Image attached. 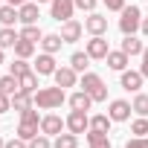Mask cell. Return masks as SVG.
<instances>
[{
  "instance_id": "32",
  "label": "cell",
  "mask_w": 148,
  "mask_h": 148,
  "mask_svg": "<svg viewBox=\"0 0 148 148\" xmlns=\"http://www.w3.org/2000/svg\"><path fill=\"white\" fill-rule=\"evenodd\" d=\"M131 134H136V136H145V134H148V119H145V116L134 119V125H131Z\"/></svg>"
},
{
  "instance_id": "22",
  "label": "cell",
  "mask_w": 148,
  "mask_h": 148,
  "mask_svg": "<svg viewBox=\"0 0 148 148\" xmlns=\"http://www.w3.org/2000/svg\"><path fill=\"white\" fill-rule=\"evenodd\" d=\"M61 44H64V38H61V35H44V38H41V47H44V52H49V55H52V52H58V49H61Z\"/></svg>"
},
{
  "instance_id": "5",
  "label": "cell",
  "mask_w": 148,
  "mask_h": 148,
  "mask_svg": "<svg viewBox=\"0 0 148 148\" xmlns=\"http://www.w3.org/2000/svg\"><path fill=\"white\" fill-rule=\"evenodd\" d=\"M73 9H76V0H52V18L61 23V21H70L73 18Z\"/></svg>"
},
{
  "instance_id": "43",
  "label": "cell",
  "mask_w": 148,
  "mask_h": 148,
  "mask_svg": "<svg viewBox=\"0 0 148 148\" xmlns=\"http://www.w3.org/2000/svg\"><path fill=\"white\" fill-rule=\"evenodd\" d=\"M139 29H142V35H148V18L142 21V26H139Z\"/></svg>"
},
{
  "instance_id": "41",
  "label": "cell",
  "mask_w": 148,
  "mask_h": 148,
  "mask_svg": "<svg viewBox=\"0 0 148 148\" xmlns=\"http://www.w3.org/2000/svg\"><path fill=\"white\" fill-rule=\"evenodd\" d=\"M6 148H29V145H26V139H21V136H18V139H9V142H6Z\"/></svg>"
},
{
  "instance_id": "16",
  "label": "cell",
  "mask_w": 148,
  "mask_h": 148,
  "mask_svg": "<svg viewBox=\"0 0 148 148\" xmlns=\"http://www.w3.org/2000/svg\"><path fill=\"white\" fill-rule=\"evenodd\" d=\"M128 58H131L128 52L116 49V52H108V58H105V61H108V67H110V70H119V73H122V70L128 67Z\"/></svg>"
},
{
  "instance_id": "34",
  "label": "cell",
  "mask_w": 148,
  "mask_h": 148,
  "mask_svg": "<svg viewBox=\"0 0 148 148\" xmlns=\"http://www.w3.org/2000/svg\"><path fill=\"white\" fill-rule=\"evenodd\" d=\"M23 73H29V64H26V58H18L15 64H12V76H23Z\"/></svg>"
},
{
  "instance_id": "20",
  "label": "cell",
  "mask_w": 148,
  "mask_h": 148,
  "mask_svg": "<svg viewBox=\"0 0 148 148\" xmlns=\"http://www.w3.org/2000/svg\"><path fill=\"white\" fill-rule=\"evenodd\" d=\"M21 90H26V93H38V73H23V76H21Z\"/></svg>"
},
{
  "instance_id": "36",
  "label": "cell",
  "mask_w": 148,
  "mask_h": 148,
  "mask_svg": "<svg viewBox=\"0 0 148 148\" xmlns=\"http://www.w3.org/2000/svg\"><path fill=\"white\" fill-rule=\"evenodd\" d=\"M6 110H12V96L0 90V113H6Z\"/></svg>"
},
{
  "instance_id": "19",
  "label": "cell",
  "mask_w": 148,
  "mask_h": 148,
  "mask_svg": "<svg viewBox=\"0 0 148 148\" xmlns=\"http://www.w3.org/2000/svg\"><path fill=\"white\" fill-rule=\"evenodd\" d=\"M18 32L12 29V26H3V29H0V49H9V47H15L18 44Z\"/></svg>"
},
{
  "instance_id": "11",
  "label": "cell",
  "mask_w": 148,
  "mask_h": 148,
  "mask_svg": "<svg viewBox=\"0 0 148 148\" xmlns=\"http://www.w3.org/2000/svg\"><path fill=\"white\" fill-rule=\"evenodd\" d=\"M84 29H87L90 35H105V32H108V18H102V15L90 12V18L84 21Z\"/></svg>"
},
{
  "instance_id": "42",
  "label": "cell",
  "mask_w": 148,
  "mask_h": 148,
  "mask_svg": "<svg viewBox=\"0 0 148 148\" xmlns=\"http://www.w3.org/2000/svg\"><path fill=\"white\" fill-rule=\"evenodd\" d=\"M9 6H23V3H29V0H6Z\"/></svg>"
},
{
  "instance_id": "24",
  "label": "cell",
  "mask_w": 148,
  "mask_h": 148,
  "mask_svg": "<svg viewBox=\"0 0 148 148\" xmlns=\"http://www.w3.org/2000/svg\"><path fill=\"white\" fill-rule=\"evenodd\" d=\"M15 21H21V18H18V6H9V3L0 6V23H3V26H12Z\"/></svg>"
},
{
  "instance_id": "46",
  "label": "cell",
  "mask_w": 148,
  "mask_h": 148,
  "mask_svg": "<svg viewBox=\"0 0 148 148\" xmlns=\"http://www.w3.org/2000/svg\"><path fill=\"white\" fill-rule=\"evenodd\" d=\"M35 3H47V0H35Z\"/></svg>"
},
{
  "instance_id": "15",
  "label": "cell",
  "mask_w": 148,
  "mask_h": 148,
  "mask_svg": "<svg viewBox=\"0 0 148 148\" xmlns=\"http://www.w3.org/2000/svg\"><path fill=\"white\" fill-rule=\"evenodd\" d=\"M90 105H93V99H90L87 90H79V93L70 96V108L73 110H90Z\"/></svg>"
},
{
  "instance_id": "23",
  "label": "cell",
  "mask_w": 148,
  "mask_h": 148,
  "mask_svg": "<svg viewBox=\"0 0 148 148\" xmlns=\"http://www.w3.org/2000/svg\"><path fill=\"white\" fill-rule=\"evenodd\" d=\"M87 64H90V55H87V52H73V55H70V67L76 70V73H84Z\"/></svg>"
},
{
  "instance_id": "10",
  "label": "cell",
  "mask_w": 148,
  "mask_h": 148,
  "mask_svg": "<svg viewBox=\"0 0 148 148\" xmlns=\"http://www.w3.org/2000/svg\"><path fill=\"white\" fill-rule=\"evenodd\" d=\"M18 18H21V23H23V26H29V23H38V18H41V12H38V3H23V6H18Z\"/></svg>"
},
{
  "instance_id": "45",
  "label": "cell",
  "mask_w": 148,
  "mask_h": 148,
  "mask_svg": "<svg viewBox=\"0 0 148 148\" xmlns=\"http://www.w3.org/2000/svg\"><path fill=\"white\" fill-rule=\"evenodd\" d=\"M0 64H3V49H0Z\"/></svg>"
},
{
  "instance_id": "38",
  "label": "cell",
  "mask_w": 148,
  "mask_h": 148,
  "mask_svg": "<svg viewBox=\"0 0 148 148\" xmlns=\"http://www.w3.org/2000/svg\"><path fill=\"white\" fill-rule=\"evenodd\" d=\"M76 9H82V12H93V9H96V0H76Z\"/></svg>"
},
{
  "instance_id": "31",
  "label": "cell",
  "mask_w": 148,
  "mask_h": 148,
  "mask_svg": "<svg viewBox=\"0 0 148 148\" xmlns=\"http://www.w3.org/2000/svg\"><path fill=\"white\" fill-rule=\"evenodd\" d=\"M21 38H26V41H41V29H38L35 23H29V26L21 29Z\"/></svg>"
},
{
  "instance_id": "13",
  "label": "cell",
  "mask_w": 148,
  "mask_h": 148,
  "mask_svg": "<svg viewBox=\"0 0 148 148\" xmlns=\"http://www.w3.org/2000/svg\"><path fill=\"white\" fill-rule=\"evenodd\" d=\"M58 67H55V58L49 55V52H44V55H38V61H35V73L38 76H52Z\"/></svg>"
},
{
  "instance_id": "8",
  "label": "cell",
  "mask_w": 148,
  "mask_h": 148,
  "mask_svg": "<svg viewBox=\"0 0 148 148\" xmlns=\"http://www.w3.org/2000/svg\"><path fill=\"white\" fill-rule=\"evenodd\" d=\"M82 32H84V23H79V21H64V26H61V38H64V44H73V41H79L82 38Z\"/></svg>"
},
{
  "instance_id": "6",
  "label": "cell",
  "mask_w": 148,
  "mask_h": 148,
  "mask_svg": "<svg viewBox=\"0 0 148 148\" xmlns=\"http://www.w3.org/2000/svg\"><path fill=\"white\" fill-rule=\"evenodd\" d=\"M90 58H108V52H110V47H108V41L102 38V35H93L90 41H87V49H84Z\"/></svg>"
},
{
  "instance_id": "25",
  "label": "cell",
  "mask_w": 148,
  "mask_h": 148,
  "mask_svg": "<svg viewBox=\"0 0 148 148\" xmlns=\"http://www.w3.org/2000/svg\"><path fill=\"white\" fill-rule=\"evenodd\" d=\"M35 99H32V93H26V90H18L15 96H12V108L15 110H23V108H29Z\"/></svg>"
},
{
  "instance_id": "7",
  "label": "cell",
  "mask_w": 148,
  "mask_h": 148,
  "mask_svg": "<svg viewBox=\"0 0 148 148\" xmlns=\"http://www.w3.org/2000/svg\"><path fill=\"white\" fill-rule=\"evenodd\" d=\"M64 119L61 116H55V113H49V116H44L41 119V134H47V136H58L61 131H64Z\"/></svg>"
},
{
  "instance_id": "35",
  "label": "cell",
  "mask_w": 148,
  "mask_h": 148,
  "mask_svg": "<svg viewBox=\"0 0 148 148\" xmlns=\"http://www.w3.org/2000/svg\"><path fill=\"white\" fill-rule=\"evenodd\" d=\"M21 122H41V119H38V110H35L32 105L23 108V110H21Z\"/></svg>"
},
{
  "instance_id": "21",
  "label": "cell",
  "mask_w": 148,
  "mask_h": 148,
  "mask_svg": "<svg viewBox=\"0 0 148 148\" xmlns=\"http://www.w3.org/2000/svg\"><path fill=\"white\" fill-rule=\"evenodd\" d=\"M0 90L9 93V96H15V93L21 90V79H18V76H12V73H9V76H3V79H0Z\"/></svg>"
},
{
  "instance_id": "3",
  "label": "cell",
  "mask_w": 148,
  "mask_h": 148,
  "mask_svg": "<svg viewBox=\"0 0 148 148\" xmlns=\"http://www.w3.org/2000/svg\"><path fill=\"white\" fill-rule=\"evenodd\" d=\"M82 87L90 93L93 102H105L108 99V87L102 84V79L96 76V73H84V76H82Z\"/></svg>"
},
{
  "instance_id": "26",
  "label": "cell",
  "mask_w": 148,
  "mask_h": 148,
  "mask_svg": "<svg viewBox=\"0 0 148 148\" xmlns=\"http://www.w3.org/2000/svg\"><path fill=\"white\" fill-rule=\"evenodd\" d=\"M38 125H41V122H21L18 136H21V139H26V142H29V139H35V136H38Z\"/></svg>"
},
{
  "instance_id": "28",
  "label": "cell",
  "mask_w": 148,
  "mask_h": 148,
  "mask_svg": "<svg viewBox=\"0 0 148 148\" xmlns=\"http://www.w3.org/2000/svg\"><path fill=\"white\" fill-rule=\"evenodd\" d=\"M15 52H18V58H29V55L35 52V41L18 38V44H15Z\"/></svg>"
},
{
  "instance_id": "37",
  "label": "cell",
  "mask_w": 148,
  "mask_h": 148,
  "mask_svg": "<svg viewBox=\"0 0 148 148\" xmlns=\"http://www.w3.org/2000/svg\"><path fill=\"white\" fill-rule=\"evenodd\" d=\"M125 148H148V139L145 136H134V139H128Z\"/></svg>"
},
{
  "instance_id": "39",
  "label": "cell",
  "mask_w": 148,
  "mask_h": 148,
  "mask_svg": "<svg viewBox=\"0 0 148 148\" xmlns=\"http://www.w3.org/2000/svg\"><path fill=\"white\" fill-rule=\"evenodd\" d=\"M102 3H105L108 9H113V12H122V9H125V0H102Z\"/></svg>"
},
{
  "instance_id": "33",
  "label": "cell",
  "mask_w": 148,
  "mask_h": 148,
  "mask_svg": "<svg viewBox=\"0 0 148 148\" xmlns=\"http://www.w3.org/2000/svg\"><path fill=\"white\" fill-rule=\"evenodd\" d=\"M29 148H52V142H49L47 134H38L35 139H29Z\"/></svg>"
},
{
  "instance_id": "44",
  "label": "cell",
  "mask_w": 148,
  "mask_h": 148,
  "mask_svg": "<svg viewBox=\"0 0 148 148\" xmlns=\"http://www.w3.org/2000/svg\"><path fill=\"white\" fill-rule=\"evenodd\" d=\"M0 148H6V139H3V136H0Z\"/></svg>"
},
{
  "instance_id": "9",
  "label": "cell",
  "mask_w": 148,
  "mask_h": 148,
  "mask_svg": "<svg viewBox=\"0 0 148 148\" xmlns=\"http://www.w3.org/2000/svg\"><path fill=\"white\" fill-rule=\"evenodd\" d=\"M131 110H134V105H128L125 99H116V102H110V110H108V116H110L113 122H125V119L131 116Z\"/></svg>"
},
{
  "instance_id": "1",
  "label": "cell",
  "mask_w": 148,
  "mask_h": 148,
  "mask_svg": "<svg viewBox=\"0 0 148 148\" xmlns=\"http://www.w3.org/2000/svg\"><path fill=\"white\" fill-rule=\"evenodd\" d=\"M32 99H35V105H38L41 110H55V108H61V105H64V99H67V96H64V87H58V84H55V87H41Z\"/></svg>"
},
{
  "instance_id": "30",
  "label": "cell",
  "mask_w": 148,
  "mask_h": 148,
  "mask_svg": "<svg viewBox=\"0 0 148 148\" xmlns=\"http://www.w3.org/2000/svg\"><path fill=\"white\" fill-rule=\"evenodd\" d=\"M134 110H136L139 116H148V96H145V93H136V99H134Z\"/></svg>"
},
{
  "instance_id": "12",
  "label": "cell",
  "mask_w": 148,
  "mask_h": 148,
  "mask_svg": "<svg viewBox=\"0 0 148 148\" xmlns=\"http://www.w3.org/2000/svg\"><path fill=\"white\" fill-rule=\"evenodd\" d=\"M52 76H55L58 87H76V70H73V67H58Z\"/></svg>"
},
{
  "instance_id": "40",
  "label": "cell",
  "mask_w": 148,
  "mask_h": 148,
  "mask_svg": "<svg viewBox=\"0 0 148 148\" xmlns=\"http://www.w3.org/2000/svg\"><path fill=\"white\" fill-rule=\"evenodd\" d=\"M139 73H142V76L148 79V47L142 49V67H139Z\"/></svg>"
},
{
  "instance_id": "29",
  "label": "cell",
  "mask_w": 148,
  "mask_h": 148,
  "mask_svg": "<svg viewBox=\"0 0 148 148\" xmlns=\"http://www.w3.org/2000/svg\"><path fill=\"white\" fill-rule=\"evenodd\" d=\"M110 116H105V113H99V116H93L90 119V131H102V134H108L110 131Z\"/></svg>"
},
{
  "instance_id": "2",
  "label": "cell",
  "mask_w": 148,
  "mask_h": 148,
  "mask_svg": "<svg viewBox=\"0 0 148 148\" xmlns=\"http://www.w3.org/2000/svg\"><path fill=\"white\" fill-rule=\"evenodd\" d=\"M139 26H142V12H139V6H125V9H122V18H119L122 35H134Z\"/></svg>"
},
{
  "instance_id": "27",
  "label": "cell",
  "mask_w": 148,
  "mask_h": 148,
  "mask_svg": "<svg viewBox=\"0 0 148 148\" xmlns=\"http://www.w3.org/2000/svg\"><path fill=\"white\" fill-rule=\"evenodd\" d=\"M87 142H90V148H110V139L102 131H90L87 134Z\"/></svg>"
},
{
  "instance_id": "4",
  "label": "cell",
  "mask_w": 148,
  "mask_h": 148,
  "mask_svg": "<svg viewBox=\"0 0 148 148\" xmlns=\"http://www.w3.org/2000/svg\"><path fill=\"white\" fill-rule=\"evenodd\" d=\"M87 128H90L87 110H73V113L67 116V131H73V134H84Z\"/></svg>"
},
{
  "instance_id": "14",
  "label": "cell",
  "mask_w": 148,
  "mask_h": 148,
  "mask_svg": "<svg viewBox=\"0 0 148 148\" xmlns=\"http://www.w3.org/2000/svg\"><path fill=\"white\" fill-rule=\"evenodd\" d=\"M142 79H145L142 73H134V70H122V87H125V90H134V93H136V90L142 87Z\"/></svg>"
},
{
  "instance_id": "17",
  "label": "cell",
  "mask_w": 148,
  "mask_h": 148,
  "mask_svg": "<svg viewBox=\"0 0 148 148\" xmlns=\"http://www.w3.org/2000/svg\"><path fill=\"white\" fill-rule=\"evenodd\" d=\"M142 41L136 38V35H125V41H122V52H128V55H142Z\"/></svg>"
},
{
  "instance_id": "18",
  "label": "cell",
  "mask_w": 148,
  "mask_h": 148,
  "mask_svg": "<svg viewBox=\"0 0 148 148\" xmlns=\"http://www.w3.org/2000/svg\"><path fill=\"white\" fill-rule=\"evenodd\" d=\"M52 148H79V134H73V131L70 134H58Z\"/></svg>"
}]
</instances>
